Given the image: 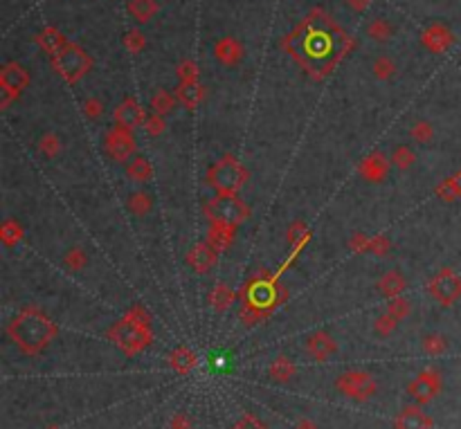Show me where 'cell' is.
<instances>
[{
	"instance_id": "52a82bcc",
	"label": "cell",
	"mask_w": 461,
	"mask_h": 429,
	"mask_svg": "<svg viewBox=\"0 0 461 429\" xmlns=\"http://www.w3.org/2000/svg\"><path fill=\"white\" fill-rule=\"evenodd\" d=\"M56 65L59 70L68 77V79H77L84 75V70L90 65L88 56L77 47H66L63 52H59L56 56Z\"/></svg>"
},
{
	"instance_id": "83f0119b",
	"label": "cell",
	"mask_w": 461,
	"mask_h": 429,
	"mask_svg": "<svg viewBox=\"0 0 461 429\" xmlns=\"http://www.w3.org/2000/svg\"><path fill=\"white\" fill-rule=\"evenodd\" d=\"M142 43H144V38L139 36L137 32H131V34L126 36V45H131V49H137Z\"/></svg>"
},
{
	"instance_id": "4316f807",
	"label": "cell",
	"mask_w": 461,
	"mask_h": 429,
	"mask_svg": "<svg viewBox=\"0 0 461 429\" xmlns=\"http://www.w3.org/2000/svg\"><path fill=\"white\" fill-rule=\"evenodd\" d=\"M412 135H414V139H418V142H428V139L432 137V126L421 122L412 128Z\"/></svg>"
},
{
	"instance_id": "2e32d148",
	"label": "cell",
	"mask_w": 461,
	"mask_h": 429,
	"mask_svg": "<svg viewBox=\"0 0 461 429\" xmlns=\"http://www.w3.org/2000/svg\"><path fill=\"white\" fill-rule=\"evenodd\" d=\"M232 229L234 227H227V225H212V234H209V245H212L216 252L223 249L229 241H232Z\"/></svg>"
},
{
	"instance_id": "d4e9b609",
	"label": "cell",
	"mask_w": 461,
	"mask_h": 429,
	"mask_svg": "<svg viewBox=\"0 0 461 429\" xmlns=\"http://www.w3.org/2000/svg\"><path fill=\"white\" fill-rule=\"evenodd\" d=\"M394 63H392V58H387V56H380L378 61L374 63V75L378 77V79H389L394 75Z\"/></svg>"
},
{
	"instance_id": "7402d4cb",
	"label": "cell",
	"mask_w": 461,
	"mask_h": 429,
	"mask_svg": "<svg viewBox=\"0 0 461 429\" xmlns=\"http://www.w3.org/2000/svg\"><path fill=\"white\" fill-rule=\"evenodd\" d=\"M151 106H153V111H156V115H167L169 111L174 108V97L169 95V93H163L160 91L156 97H153V102H151Z\"/></svg>"
},
{
	"instance_id": "5b68a950",
	"label": "cell",
	"mask_w": 461,
	"mask_h": 429,
	"mask_svg": "<svg viewBox=\"0 0 461 429\" xmlns=\"http://www.w3.org/2000/svg\"><path fill=\"white\" fill-rule=\"evenodd\" d=\"M430 295L444 306L455 304L461 297V279L455 272L444 270L432 279V283H430Z\"/></svg>"
},
{
	"instance_id": "ac0fdd59",
	"label": "cell",
	"mask_w": 461,
	"mask_h": 429,
	"mask_svg": "<svg viewBox=\"0 0 461 429\" xmlns=\"http://www.w3.org/2000/svg\"><path fill=\"white\" fill-rule=\"evenodd\" d=\"M128 176L135 182H146L151 178V164L146 162L144 157H135L131 164H128Z\"/></svg>"
},
{
	"instance_id": "5bb4252c",
	"label": "cell",
	"mask_w": 461,
	"mask_h": 429,
	"mask_svg": "<svg viewBox=\"0 0 461 429\" xmlns=\"http://www.w3.org/2000/svg\"><path fill=\"white\" fill-rule=\"evenodd\" d=\"M398 427L400 429H428L430 421L418 409H407V412H403V416H400Z\"/></svg>"
},
{
	"instance_id": "1f68e13d",
	"label": "cell",
	"mask_w": 461,
	"mask_h": 429,
	"mask_svg": "<svg viewBox=\"0 0 461 429\" xmlns=\"http://www.w3.org/2000/svg\"><path fill=\"white\" fill-rule=\"evenodd\" d=\"M352 5H354L356 9H365V7L369 5V0H352Z\"/></svg>"
},
{
	"instance_id": "8fae6325",
	"label": "cell",
	"mask_w": 461,
	"mask_h": 429,
	"mask_svg": "<svg viewBox=\"0 0 461 429\" xmlns=\"http://www.w3.org/2000/svg\"><path fill=\"white\" fill-rule=\"evenodd\" d=\"M275 286L270 281H257L250 286V304L255 308H270L275 304Z\"/></svg>"
},
{
	"instance_id": "603a6c76",
	"label": "cell",
	"mask_w": 461,
	"mask_h": 429,
	"mask_svg": "<svg viewBox=\"0 0 461 429\" xmlns=\"http://www.w3.org/2000/svg\"><path fill=\"white\" fill-rule=\"evenodd\" d=\"M128 207H131L135 214L142 216L144 212L151 209V198H149L146 194H133L131 198H128Z\"/></svg>"
},
{
	"instance_id": "30bf717a",
	"label": "cell",
	"mask_w": 461,
	"mask_h": 429,
	"mask_svg": "<svg viewBox=\"0 0 461 429\" xmlns=\"http://www.w3.org/2000/svg\"><path fill=\"white\" fill-rule=\"evenodd\" d=\"M340 389H345L352 398H367V393H372L374 384L369 380V375L354 373V375H345L340 380Z\"/></svg>"
},
{
	"instance_id": "9c48e42d",
	"label": "cell",
	"mask_w": 461,
	"mask_h": 429,
	"mask_svg": "<svg viewBox=\"0 0 461 429\" xmlns=\"http://www.w3.org/2000/svg\"><path fill=\"white\" fill-rule=\"evenodd\" d=\"M216 261V249L212 245H205V243H198L192 247L189 252V263L196 272H209V267L214 265Z\"/></svg>"
},
{
	"instance_id": "484cf974",
	"label": "cell",
	"mask_w": 461,
	"mask_h": 429,
	"mask_svg": "<svg viewBox=\"0 0 461 429\" xmlns=\"http://www.w3.org/2000/svg\"><path fill=\"white\" fill-rule=\"evenodd\" d=\"M394 162L400 169H405L409 162H414V155H412V151H409L407 146H400V148H396V153H394Z\"/></svg>"
},
{
	"instance_id": "4dcf8cb0",
	"label": "cell",
	"mask_w": 461,
	"mask_h": 429,
	"mask_svg": "<svg viewBox=\"0 0 461 429\" xmlns=\"http://www.w3.org/2000/svg\"><path fill=\"white\" fill-rule=\"evenodd\" d=\"M236 429H264V427H262V425H259L257 421H250V418H248V421H243V423H241V425H239Z\"/></svg>"
},
{
	"instance_id": "ba28073f",
	"label": "cell",
	"mask_w": 461,
	"mask_h": 429,
	"mask_svg": "<svg viewBox=\"0 0 461 429\" xmlns=\"http://www.w3.org/2000/svg\"><path fill=\"white\" fill-rule=\"evenodd\" d=\"M115 119H117V126L122 128H135L144 122V111L139 108L137 102H133V99H126V102L117 108L115 113Z\"/></svg>"
},
{
	"instance_id": "7c38bea8",
	"label": "cell",
	"mask_w": 461,
	"mask_h": 429,
	"mask_svg": "<svg viewBox=\"0 0 461 429\" xmlns=\"http://www.w3.org/2000/svg\"><path fill=\"white\" fill-rule=\"evenodd\" d=\"M214 52H216L218 61H223L225 65H234V63L241 61L243 49H241V45L234 41V38H223V41L216 43Z\"/></svg>"
},
{
	"instance_id": "6da1fadb",
	"label": "cell",
	"mask_w": 461,
	"mask_h": 429,
	"mask_svg": "<svg viewBox=\"0 0 461 429\" xmlns=\"http://www.w3.org/2000/svg\"><path fill=\"white\" fill-rule=\"evenodd\" d=\"M335 41L338 34L331 29L324 16L299 27L290 38V49L295 52L297 61L310 72H324L335 58Z\"/></svg>"
},
{
	"instance_id": "ffe728a7",
	"label": "cell",
	"mask_w": 461,
	"mask_h": 429,
	"mask_svg": "<svg viewBox=\"0 0 461 429\" xmlns=\"http://www.w3.org/2000/svg\"><path fill=\"white\" fill-rule=\"evenodd\" d=\"M383 171H385L383 155H374V157H369L367 162H363V173L369 180H378V178L383 176Z\"/></svg>"
},
{
	"instance_id": "f1b7e54d",
	"label": "cell",
	"mask_w": 461,
	"mask_h": 429,
	"mask_svg": "<svg viewBox=\"0 0 461 429\" xmlns=\"http://www.w3.org/2000/svg\"><path fill=\"white\" fill-rule=\"evenodd\" d=\"M149 124H151V126H149V131H151V133H160V131H163V126H165V124H163V117H160V115H158L156 119H151Z\"/></svg>"
},
{
	"instance_id": "9a60e30c",
	"label": "cell",
	"mask_w": 461,
	"mask_h": 429,
	"mask_svg": "<svg viewBox=\"0 0 461 429\" xmlns=\"http://www.w3.org/2000/svg\"><path fill=\"white\" fill-rule=\"evenodd\" d=\"M412 391H414L418 398H423V400H428V398H432V396H434V391H437V375H434V373H425V375H421L418 380L414 382Z\"/></svg>"
},
{
	"instance_id": "44dd1931",
	"label": "cell",
	"mask_w": 461,
	"mask_h": 429,
	"mask_svg": "<svg viewBox=\"0 0 461 429\" xmlns=\"http://www.w3.org/2000/svg\"><path fill=\"white\" fill-rule=\"evenodd\" d=\"M380 290L389 297H396L400 290H403V276L396 272H389L387 276H383V281H380Z\"/></svg>"
},
{
	"instance_id": "d6986e66",
	"label": "cell",
	"mask_w": 461,
	"mask_h": 429,
	"mask_svg": "<svg viewBox=\"0 0 461 429\" xmlns=\"http://www.w3.org/2000/svg\"><path fill=\"white\" fill-rule=\"evenodd\" d=\"M178 99L185 106H194V104H198V99H200V88L194 81H185L183 86L178 88Z\"/></svg>"
},
{
	"instance_id": "f546056e",
	"label": "cell",
	"mask_w": 461,
	"mask_h": 429,
	"mask_svg": "<svg viewBox=\"0 0 461 429\" xmlns=\"http://www.w3.org/2000/svg\"><path fill=\"white\" fill-rule=\"evenodd\" d=\"M86 113H88V115H93V117H99V113H102V108H99L97 102H88V104H86Z\"/></svg>"
},
{
	"instance_id": "8992f818",
	"label": "cell",
	"mask_w": 461,
	"mask_h": 429,
	"mask_svg": "<svg viewBox=\"0 0 461 429\" xmlns=\"http://www.w3.org/2000/svg\"><path fill=\"white\" fill-rule=\"evenodd\" d=\"M106 151L110 153V157H115L117 162H126L131 153L135 151V139L128 133V128L117 126L106 135Z\"/></svg>"
},
{
	"instance_id": "7a4b0ae2",
	"label": "cell",
	"mask_w": 461,
	"mask_h": 429,
	"mask_svg": "<svg viewBox=\"0 0 461 429\" xmlns=\"http://www.w3.org/2000/svg\"><path fill=\"white\" fill-rule=\"evenodd\" d=\"M12 333L16 337V344L25 346L27 351H38V348H41L47 339L52 337L54 328L43 315H38L34 311H27L16 319V326H14Z\"/></svg>"
},
{
	"instance_id": "277c9868",
	"label": "cell",
	"mask_w": 461,
	"mask_h": 429,
	"mask_svg": "<svg viewBox=\"0 0 461 429\" xmlns=\"http://www.w3.org/2000/svg\"><path fill=\"white\" fill-rule=\"evenodd\" d=\"M209 185H212L218 194L225 196H234L239 189L245 185V171L239 159L234 157H225L216 162L209 171Z\"/></svg>"
},
{
	"instance_id": "4fadbf2b",
	"label": "cell",
	"mask_w": 461,
	"mask_h": 429,
	"mask_svg": "<svg viewBox=\"0 0 461 429\" xmlns=\"http://www.w3.org/2000/svg\"><path fill=\"white\" fill-rule=\"evenodd\" d=\"M128 12H131L135 21L146 23L149 18L156 14V3L153 0H131V3H128Z\"/></svg>"
},
{
	"instance_id": "cb8c5ba5",
	"label": "cell",
	"mask_w": 461,
	"mask_h": 429,
	"mask_svg": "<svg viewBox=\"0 0 461 429\" xmlns=\"http://www.w3.org/2000/svg\"><path fill=\"white\" fill-rule=\"evenodd\" d=\"M369 34H372V38L387 41V38L392 36V25H389L387 21H383V18H378V21H374L372 27H369Z\"/></svg>"
},
{
	"instance_id": "e0dca14e",
	"label": "cell",
	"mask_w": 461,
	"mask_h": 429,
	"mask_svg": "<svg viewBox=\"0 0 461 429\" xmlns=\"http://www.w3.org/2000/svg\"><path fill=\"white\" fill-rule=\"evenodd\" d=\"M425 41H428V45L432 47V49H446L450 43H453V36H450V32H448V29H444V27H432L428 32Z\"/></svg>"
},
{
	"instance_id": "3957f363",
	"label": "cell",
	"mask_w": 461,
	"mask_h": 429,
	"mask_svg": "<svg viewBox=\"0 0 461 429\" xmlns=\"http://www.w3.org/2000/svg\"><path fill=\"white\" fill-rule=\"evenodd\" d=\"M205 214L209 216V221L214 225L236 227L239 223H243L248 218V207L241 198L220 194L218 198H212V201L207 203Z\"/></svg>"
}]
</instances>
